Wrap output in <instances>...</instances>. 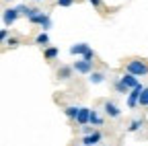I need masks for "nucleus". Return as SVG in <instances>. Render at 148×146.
<instances>
[{
  "mask_svg": "<svg viewBox=\"0 0 148 146\" xmlns=\"http://www.w3.org/2000/svg\"><path fill=\"white\" fill-rule=\"evenodd\" d=\"M90 107H80L78 117H76V125H88L90 123Z\"/></svg>",
  "mask_w": 148,
  "mask_h": 146,
  "instance_id": "obj_8",
  "label": "nucleus"
},
{
  "mask_svg": "<svg viewBox=\"0 0 148 146\" xmlns=\"http://www.w3.org/2000/svg\"><path fill=\"white\" fill-rule=\"evenodd\" d=\"M4 45H6V47H10V49H14V47L21 45V39H18V37H8V39L4 41Z\"/></svg>",
  "mask_w": 148,
  "mask_h": 146,
  "instance_id": "obj_19",
  "label": "nucleus"
},
{
  "mask_svg": "<svg viewBox=\"0 0 148 146\" xmlns=\"http://www.w3.org/2000/svg\"><path fill=\"white\" fill-rule=\"evenodd\" d=\"M113 86H115V90H117L119 95H125V97H127V93H130V88H127V86L123 84V80H121V78H117V80L113 82Z\"/></svg>",
  "mask_w": 148,
  "mask_h": 146,
  "instance_id": "obj_15",
  "label": "nucleus"
},
{
  "mask_svg": "<svg viewBox=\"0 0 148 146\" xmlns=\"http://www.w3.org/2000/svg\"><path fill=\"white\" fill-rule=\"evenodd\" d=\"M58 56H60V49H58V47H51V45L43 47V60L51 62V60H56Z\"/></svg>",
  "mask_w": 148,
  "mask_h": 146,
  "instance_id": "obj_12",
  "label": "nucleus"
},
{
  "mask_svg": "<svg viewBox=\"0 0 148 146\" xmlns=\"http://www.w3.org/2000/svg\"><path fill=\"white\" fill-rule=\"evenodd\" d=\"M72 72H74V66H60L58 72H56V76H58L60 80H68L72 76Z\"/></svg>",
  "mask_w": 148,
  "mask_h": 146,
  "instance_id": "obj_11",
  "label": "nucleus"
},
{
  "mask_svg": "<svg viewBox=\"0 0 148 146\" xmlns=\"http://www.w3.org/2000/svg\"><path fill=\"white\" fill-rule=\"evenodd\" d=\"M82 58H84V60H90V62H95V51L88 47V49L84 51V56H82Z\"/></svg>",
  "mask_w": 148,
  "mask_h": 146,
  "instance_id": "obj_23",
  "label": "nucleus"
},
{
  "mask_svg": "<svg viewBox=\"0 0 148 146\" xmlns=\"http://www.w3.org/2000/svg\"><path fill=\"white\" fill-rule=\"evenodd\" d=\"M0 39H2V41L8 39V27H2V31H0Z\"/></svg>",
  "mask_w": 148,
  "mask_h": 146,
  "instance_id": "obj_25",
  "label": "nucleus"
},
{
  "mask_svg": "<svg viewBox=\"0 0 148 146\" xmlns=\"http://www.w3.org/2000/svg\"><path fill=\"white\" fill-rule=\"evenodd\" d=\"M39 12H43V10H41V8H37V6H27V12H25V16H27V19H31V16L39 14Z\"/></svg>",
  "mask_w": 148,
  "mask_h": 146,
  "instance_id": "obj_21",
  "label": "nucleus"
},
{
  "mask_svg": "<svg viewBox=\"0 0 148 146\" xmlns=\"http://www.w3.org/2000/svg\"><path fill=\"white\" fill-rule=\"evenodd\" d=\"M56 4L62 6V8H68V6H72V4H74V0H56Z\"/></svg>",
  "mask_w": 148,
  "mask_h": 146,
  "instance_id": "obj_22",
  "label": "nucleus"
},
{
  "mask_svg": "<svg viewBox=\"0 0 148 146\" xmlns=\"http://www.w3.org/2000/svg\"><path fill=\"white\" fill-rule=\"evenodd\" d=\"M92 64L95 62H90V60H84V58H80V60H76L72 66H74V72H78V74H90L92 72Z\"/></svg>",
  "mask_w": 148,
  "mask_h": 146,
  "instance_id": "obj_4",
  "label": "nucleus"
},
{
  "mask_svg": "<svg viewBox=\"0 0 148 146\" xmlns=\"http://www.w3.org/2000/svg\"><path fill=\"white\" fill-rule=\"evenodd\" d=\"M125 72H130V74H134V76H146L148 74V64L140 58H132L125 64Z\"/></svg>",
  "mask_w": 148,
  "mask_h": 146,
  "instance_id": "obj_1",
  "label": "nucleus"
},
{
  "mask_svg": "<svg viewBox=\"0 0 148 146\" xmlns=\"http://www.w3.org/2000/svg\"><path fill=\"white\" fill-rule=\"evenodd\" d=\"M140 107H148V86L142 88V95H140Z\"/></svg>",
  "mask_w": 148,
  "mask_h": 146,
  "instance_id": "obj_20",
  "label": "nucleus"
},
{
  "mask_svg": "<svg viewBox=\"0 0 148 146\" xmlns=\"http://www.w3.org/2000/svg\"><path fill=\"white\" fill-rule=\"evenodd\" d=\"M88 82L90 84H101V82H105V74L99 72V70H92L90 74H88Z\"/></svg>",
  "mask_w": 148,
  "mask_h": 146,
  "instance_id": "obj_14",
  "label": "nucleus"
},
{
  "mask_svg": "<svg viewBox=\"0 0 148 146\" xmlns=\"http://www.w3.org/2000/svg\"><path fill=\"white\" fill-rule=\"evenodd\" d=\"M121 80H123V84L132 90V88H136V86H140V80H138V76H134V74H130V72H123V74L119 76Z\"/></svg>",
  "mask_w": 148,
  "mask_h": 146,
  "instance_id": "obj_9",
  "label": "nucleus"
},
{
  "mask_svg": "<svg viewBox=\"0 0 148 146\" xmlns=\"http://www.w3.org/2000/svg\"><path fill=\"white\" fill-rule=\"evenodd\" d=\"M101 140H103V134H101L99 130H95V132L88 134V136H82V144H84V146H97Z\"/></svg>",
  "mask_w": 148,
  "mask_h": 146,
  "instance_id": "obj_7",
  "label": "nucleus"
},
{
  "mask_svg": "<svg viewBox=\"0 0 148 146\" xmlns=\"http://www.w3.org/2000/svg\"><path fill=\"white\" fill-rule=\"evenodd\" d=\"M29 23H33V25H39L43 31H47L49 27H51V16L47 14V12H39V14H35V16H31V19H27Z\"/></svg>",
  "mask_w": 148,
  "mask_h": 146,
  "instance_id": "obj_2",
  "label": "nucleus"
},
{
  "mask_svg": "<svg viewBox=\"0 0 148 146\" xmlns=\"http://www.w3.org/2000/svg\"><path fill=\"white\" fill-rule=\"evenodd\" d=\"M78 111H80V107H76V105H68V107L64 109V113H66V117H68L70 121H74V123H76Z\"/></svg>",
  "mask_w": 148,
  "mask_h": 146,
  "instance_id": "obj_13",
  "label": "nucleus"
},
{
  "mask_svg": "<svg viewBox=\"0 0 148 146\" xmlns=\"http://www.w3.org/2000/svg\"><path fill=\"white\" fill-rule=\"evenodd\" d=\"M142 125H144V119H142V117H138V119H134L132 123L127 125V132H138Z\"/></svg>",
  "mask_w": 148,
  "mask_h": 146,
  "instance_id": "obj_18",
  "label": "nucleus"
},
{
  "mask_svg": "<svg viewBox=\"0 0 148 146\" xmlns=\"http://www.w3.org/2000/svg\"><path fill=\"white\" fill-rule=\"evenodd\" d=\"M80 130H82V136H88V134H92V132H95L90 123H88V125H80Z\"/></svg>",
  "mask_w": 148,
  "mask_h": 146,
  "instance_id": "obj_24",
  "label": "nucleus"
},
{
  "mask_svg": "<svg viewBox=\"0 0 148 146\" xmlns=\"http://www.w3.org/2000/svg\"><path fill=\"white\" fill-rule=\"evenodd\" d=\"M88 49V43H74V45H70V56H84V51Z\"/></svg>",
  "mask_w": 148,
  "mask_h": 146,
  "instance_id": "obj_10",
  "label": "nucleus"
},
{
  "mask_svg": "<svg viewBox=\"0 0 148 146\" xmlns=\"http://www.w3.org/2000/svg\"><path fill=\"white\" fill-rule=\"evenodd\" d=\"M88 4H92L95 8H99V6L103 4V0H88Z\"/></svg>",
  "mask_w": 148,
  "mask_h": 146,
  "instance_id": "obj_26",
  "label": "nucleus"
},
{
  "mask_svg": "<svg viewBox=\"0 0 148 146\" xmlns=\"http://www.w3.org/2000/svg\"><path fill=\"white\" fill-rule=\"evenodd\" d=\"M33 2H43V0H33Z\"/></svg>",
  "mask_w": 148,
  "mask_h": 146,
  "instance_id": "obj_27",
  "label": "nucleus"
},
{
  "mask_svg": "<svg viewBox=\"0 0 148 146\" xmlns=\"http://www.w3.org/2000/svg\"><path fill=\"white\" fill-rule=\"evenodd\" d=\"M35 43H37V45H41V47H47V45H49V37H47V33H45V31H43V33H39V35L35 37Z\"/></svg>",
  "mask_w": 148,
  "mask_h": 146,
  "instance_id": "obj_16",
  "label": "nucleus"
},
{
  "mask_svg": "<svg viewBox=\"0 0 148 146\" xmlns=\"http://www.w3.org/2000/svg\"><path fill=\"white\" fill-rule=\"evenodd\" d=\"M90 125H103V117L99 115L97 109H92V111H90Z\"/></svg>",
  "mask_w": 148,
  "mask_h": 146,
  "instance_id": "obj_17",
  "label": "nucleus"
},
{
  "mask_svg": "<svg viewBox=\"0 0 148 146\" xmlns=\"http://www.w3.org/2000/svg\"><path fill=\"white\" fill-rule=\"evenodd\" d=\"M142 84L140 86H136V88H132V90H130V93H127V107L130 109H134V107H138L140 105V95H142Z\"/></svg>",
  "mask_w": 148,
  "mask_h": 146,
  "instance_id": "obj_6",
  "label": "nucleus"
},
{
  "mask_svg": "<svg viewBox=\"0 0 148 146\" xmlns=\"http://www.w3.org/2000/svg\"><path fill=\"white\" fill-rule=\"evenodd\" d=\"M18 16H21V12L16 10V6H14V8H4V10H2V25H4V27L14 25Z\"/></svg>",
  "mask_w": 148,
  "mask_h": 146,
  "instance_id": "obj_3",
  "label": "nucleus"
},
{
  "mask_svg": "<svg viewBox=\"0 0 148 146\" xmlns=\"http://www.w3.org/2000/svg\"><path fill=\"white\" fill-rule=\"evenodd\" d=\"M103 111H105V115H107V117H111V119L121 117V109H119L113 101H105V103H103Z\"/></svg>",
  "mask_w": 148,
  "mask_h": 146,
  "instance_id": "obj_5",
  "label": "nucleus"
}]
</instances>
